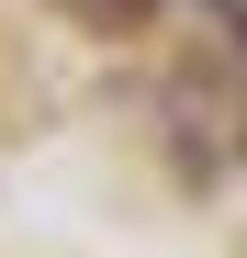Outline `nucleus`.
<instances>
[{"mask_svg": "<svg viewBox=\"0 0 247 258\" xmlns=\"http://www.w3.org/2000/svg\"><path fill=\"white\" fill-rule=\"evenodd\" d=\"M90 34H135V23H157V0H68Z\"/></svg>", "mask_w": 247, "mask_h": 258, "instance_id": "obj_1", "label": "nucleus"}]
</instances>
